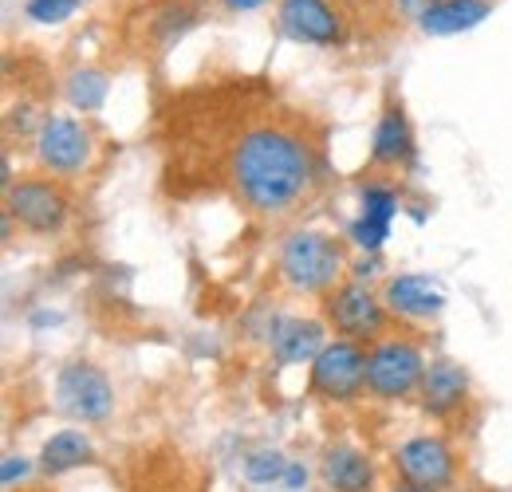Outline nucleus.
<instances>
[{
	"instance_id": "nucleus-1",
	"label": "nucleus",
	"mask_w": 512,
	"mask_h": 492,
	"mask_svg": "<svg viewBox=\"0 0 512 492\" xmlns=\"http://www.w3.org/2000/svg\"><path fill=\"white\" fill-rule=\"evenodd\" d=\"M316 142L300 123L256 119L225 154V178L256 217H288L316 185Z\"/></svg>"
},
{
	"instance_id": "nucleus-2",
	"label": "nucleus",
	"mask_w": 512,
	"mask_h": 492,
	"mask_svg": "<svg viewBox=\"0 0 512 492\" xmlns=\"http://www.w3.org/2000/svg\"><path fill=\"white\" fill-rule=\"evenodd\" d=\"M347 252L343 241L320 229H296L276 248V276L296 296H327L347 276Z\"/></svg>"
},
{
	"instance_id": "nucleus-3",
	"label": "nucleus",
	"mask_w": 512,
	"mask_h": 492,
	"mask_svg": "<svg viewBox=\"0 0 512 492\" xmlns=\"http://www.w3.org/2000/svg\"><path fill=\"white\" fill-rule=\"evenodd\" d=\"M71 217V193L60 178L28 174L4 185V221L20 225L28 237H56Z\"/></svg>"
},
{
	"instance_id": "nucleus-4",
	"label": "nucleus",
	"mask_w": 512,
	"mask_h": 492,
	"mask_svg": "<svg viewBox=\"0 0 512 492\" xmlns=\"http://www.w3.org/2000/svg\"><path fill=\"white\" fill-rule=\"evenodd\" d=\"M426 351L410 335H383L367 347V394L379 402L414 398L426 374Z\"/></svg>"
},
{
	"instance_id": "nucleus-5",
	"label": "nucleus",
	"mask_w": 512,
	"mask_h": 492,
	"mask_svg": "<svg viewBox=\"0 0 512 492\" xmlns=\"http://www.w3.org/2000/svg\"><path fill=\"white\" fill-rule=\"evenodd\" d=\"M32 158H36V174L67 182L91 166L95 134L75 115H44L32 134Z\"/></svg>"
},
{
	"instance_id": "nucleus-6",
	"label": "nucleus",
	"mask_w": 512,
	"mask_h": 492,
	"mask_svg": "<svg viewBox=\"0 0 512 492\" xmlns=\"http://www.w3.org/2000/svg\"><path fill=\"white\" fill-rule=\"evenodd\" d=\"M323 323L335 331V339H355L363 347H371L375 339L390 335V311L383 296L371 292V284L359 280H343L339 288H331L320 304Z\"/></svg>"
},
{
	"instance_id": "nucleus-7",
	"label": "nucleus",
	"mask_w": 512,
	"mask_h": 492,
	"mask_svg": "<svg viewBox=\"0 0 512 492\" xmlns=\"http://www.w3.org/2000/svg\"><path fill=\"white\" fill-rule=\"evenodd\" d=\"M308 390L331 406L359 402L367 394V347L355 339H327L308 367Z\"/></svg>"
},
{
	"instance_id": "nucleus-8",
	"label": "nucleus",
	"mask_w": 512,
	"mask_h": 492,
	"mask_svg": "<svg viewBox=\"0 0 512 492\" xmlns=\"http://www.w3.org/2000/svg\"><path fill=\"white\" fill-rule=\"evenodd\" d=\"M390 469L398 485L442 492L457 481V449L442 433H414L390 453Z\"/></svg>"
},
{
	"instance_id": "nucleus-9",
	"label": "nucleus",
	"mask_w": 512,
	"mask_h": 492,
	"mask_svg": "<svg viewBox=\"0 0 512 492\" xmlns=\"http://www.w3.org/2000/svg\"><path fill=\"white\" fill-rule=\"evenodd\" d=\"M56 406H60V414H67L71 422L99 426L115 410V386L103 374V367H95L87 359H75L56 378Z\"/></svg>"
},
{
	"instance_id": "nucleus-10",
	"label": "nucleus",
	"mask_w": 512,
	"mask_h": 492,
	"mask_svg": "<svg viewBox=\"0 0 512 492\" xmlns=\"http://www.w3.org/2000/svg\"><path fill=\"white\" fill-rule=\"evenodd\" d=\"M276 28L312 48H335L347 40V16L335 0H280L276 4Z\"/></svg>"
},
{
	"instance_id": "nucleus-11",
	"label": "nucleus",
	"mask_w": 512,
	"mask_h": 492,
	"mask_svg": "<svg viewBox=\"0 0 512 492\" xmlns=\"http://www.w3.org/2000/svg\"><path fill=\"white\" fill-rule=\"evenodd\" d=\"M414 398H418L426 418L449 422V418H457L469 406V374L453 359H434L426 367V374H422V386H418Z\"/></svg>"
},
{
	"instance_id": "nucleus-12",
	"label": "nucleus",
	"mask_w": 512,
	"mask_h": 492,
	"mask_svg": "<svg viewBox=\"0 0 512 492\" xmlns=\"http://www.w3.org/2000/svg\"><path fill=\"white\" fill-rule=\"evenodd\" d=\"M383 304L394 319H434L446 308V292L430 280V276H418V272H398L383 284Z\"/></svg>"
},
{
	"instance_id": "nucleus-13",
	"label": "nucleus",
	"mask_w": 512,
	"mask_h": 492,
	"mask_svg": "<svg viewBox=\"0 0 512 492\" xmlns=\"http://www.w3.org/2000/svg\"><path fill=\"white\" fill-rule=\"evenodd\" d=\"M323 347H327V323L323 319H300V315L280 319L272 327V339H268V351L280 367H300V363L312 367V359Z\"/></svg>"
},
{
	"instance_id": "nucleus-14",
	"label": "nucleus",
	"mask_w": 512,
	"mask_h": 492,
	"mask_svg": "<svg viewBox=\"0 0 512 492\" xmlns=\"http://www.w3.org/2000/svg\"><path fill=\"white\" fill-rule=\"evenodd\" d=\"M320 481L327 492H375V461L355 445H327Z\"/></svg>"
},
{
	"instance_id": "nucleus-15",
	"label": "nucleus",
	"mask_w": 512,
	"mask_h": 492,
	"mask_svg": "<svg viewBox=\"0 0 512 492\" xmlns=\"http://www.w3.org/2000/svg\"><path fill=\"white\" fill-rule=\"evenodd\" d=\"M414 162V130H410V119L398 103H390L379 123H375V134H371V166L375 170H402Z\"/></svg>"
},
{
	"instance_id": "nucleus-16",
	"label": "nucleus",
	"mask_w": 512,
	"mask_h": 492,
	"mask_svg": "<svg viewBox=\"0 0 512 492\" xmlns=\"http://www.w3.org/2000/svg\"><path fill=\"white\" fill-rule=\"evenodd\" d=\"M489 12H493L489 0H430L418 12V28L426 36H457L489 20Z\"/></svg>"
},
{
	"instance_id": "nucleus-17",
	"label": "nucleus",
	"mask_w": 512,
	"mask_h": 492,
	"mask_svg": "<svg viewBox=\"0 0 512 492\" xmlns=\"http://www.w3.org/2000/svg\"><path fill=\"white\" fill-rule=\"evenodd\" d=\"M91 461H95L91 437L83 430H60L40 445L36 469H40L48 481H56V477H67V473H75V469H83V465H91Z\"/></svg>"
},
{
	"instance_id": "nucleus-18",
	"label": "nucleus",
	"mask_w": 512,
	"mask_h": 492,
	"mask_svg": "<svg viewBox=\"0 0 512 492\" xmlns=\"http://www.w3.org/2000/svg\"><path fill=\"white\" fill-rule=\"evenodd\" d=\"M107 91H111V83H107V75H103V71H95V67H75L64 83L67 103H71L75 111H83V115L99 111V107H103V99H107Z\"/></svg>"
},
{
	"instance_id": "nucleus-19",
	"label": "nucleus",
	"mask_w": 512,
	"mask_h": 492,
	"mask_svg": "<svg viewBox=\"0 0 512 492\" xmlns=\"http://www.w3.org/2000/svg\"><path fill=\"white\" fill-rule=\"evenodd\" d=\"M288 457L280 453V449H260V453H249L245 457V481L249 485H260V489H268V485H280L284 481V473H288Z\"/></svg>"
},
{
	"instance_id": "nucleus-20",
	"label": "nucleus",
	"mask_w": 512,
	"mask_h": 492,
	"mask_svg": "<svg viewBox=\"0 0 512 492\" xmlns=\"http://www.w3.org/2000/svg\"><path fill=\"white\" fill-rule=\"evenodd\" d=\"M398 209H402V201H398V189L386 182H367L359 189V213L363 217H375V221H394L398 217Z\"/></svg>"
},
{
	"instance_id": "nucleus-21",
	"label": "nucleus",
	"mask_w": 512,
	"mask_h": 492,
	"mask_svg": "<svg viewBox=\"0 0 512 492\" xmlns=\"http://www.w3.org/2000/svg\"><path fill=\"white\" fill-rule=\"evenodd\" d=\"M347 241L359 248V252H383V245L390 241V225L359 213V217L347 225Z\"/></svg>"
},
{
	"instance_id": "nucleus-22",
	"label": "nucleus",
	"mask_w": 512,
	"mask_h": 492,
	"mask_svg": "<svg viewBox=\"0 0 512 492\" xmlns=\"http://www.w3.org/2000/svg\"><path fill=\"white\" fill-rule=\"evenodd\" d=\"M79 8H83V0H28L24 16L36 20V24H64Z\"/></svg>"
},
{
	"instance_id": "nucleus-23",
	"label": "nucleus",
	"mask_w": 512,
	"mask_h": 492,
	"mask_svg": "<svg viewBox=\"0 0 512 492\" xmlns=\"http://www.w3.org/2000/svg\"><path fill=\"white\" fill-rule=\"evenodd\" d=\"M32 477V461L28 457H16V453H8L4 461H0V485L12 492L16 485H24Z\"/></svg>"
},
{
	"instance_id": "nucleus-24",
	"label": "nucleus",
	"mask_w": 512,
	"mask_h": 492,
	"mask_svg": "<svg viewBox=\"0 0 512 492\" xmlns=\"http://www.w3.org/2000/svg\"><path fill=\"white\" fill-rule=\"evenodd\" d=\"M379 272H383V260H379V252H363L359 260H351V264H347V276H351V280H359V284H371V280H379Z\"/></svg>"
},
{
	"instance_id": "nucleus-25",
	"label": "nucleus",
	"mask_w": 512,
	"mask_h": 492,
	"mask_svg": "<svg viewBox=\"0 0 512 492\" xmlns=\"http://www.w3.org/2000/svg\"><path fill=\"white\" fill-rule=\"evenodd\" d=\"M280 485H284L288 492H300V489H304V485H308V469H304V461H292Z\"/></svg>"
},
{
	"instance_id": "nucleus-26",
	"label": "nucleus",
	"mask_w": 512,
	"mask_h": 492,
	"mask_svg": "<svg viewBox=\"0 0 512 492\" xmlns=\"http://www.w3.org/2000/svg\"><path fill=\"white\" fill-rule=\"evenodd\" d=\"M260 4H268V0H221V8L225 12H253Z\"/></svg>"
},
{
	"instance_id": "nucleus-27",
	"label": "nucleus",
	"mask_w": 512,
	"mask_h": 492,
	"mask_svg": "<svg viewBox=\"0 0 512 492\" xmlns=\"http://www.w3.org/2000/svg\"><path fill=\"white\" fill-rule=\"evenodd\" d=\"M390 492H426V489H414V485H394Z\"/></svg>"
},
{
	"instance_id": "nucleus-28",
	"label": "nucleus",
	"mask_w": 512,
	"mask_h": 492,
	"mask_svg": "<svg viewBox=\"0 0 512 492\" xmlns=\"http://www.w3.org/2000/svg\"><path fill=\"white\" fill-rule=\"evenodd\" d=\"M178 4H201V0H178Z\"/></svg>"
}]
</instances>
